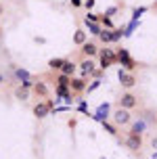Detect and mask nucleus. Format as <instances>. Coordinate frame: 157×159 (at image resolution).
Wrapping results in <instances>:
<instances>
[{
  "instance_id": "obj_29",
  "label": "nucleus",
  "mask_w": 157,
  "mask_h": 159,
  "mask_svg": "<svg viewBox=\"0 0 157 159\" xmlns=\"http://www.w3.org/2000/svg\"><path fill=\"white\" fill-rule=\"evenodd\" d=\"M0 82H2V75H0Z\"/></svg>"
},
{
  "instance_id": "obj_9",
  "label": "nucleus",
  "mask_w": 157,
  "mask_h": 159,
  "mask_svg": "<svg viewBox=\"0 0 157 159\" xmlns=\"http://www.w3.org/2000/svg\"><path fill=\"white\" fill-rule=\"evenodd\" d=\"M80 69H82V78H84V80H86V75H92V73H94L92 59H84V61L80 63Z\"/></svg>"
},
{
  "instance_id": "obj_3",
  "label": "nucleus",
  "mask_w": 157,
  "mask_h": 159,
  "mask_svg": "<svg viewBox=\"0 0 157 159\" xmlns=\"http://www.w3.org/2000/svg\"><path fill=\"white\" fill-rule=\"evenodd\" d=\"M118 78H119V84H122V88H126V90H130V88H134L136 84H138L136 75H134V73H130V71H126V69H119Z\"/></svg>"
},
{
  "instance_id": "obj_5",
  "label": "nucleus",
  "mask_w": 157,
  "mask_h": 159,
  "mask_svg": "<svg viewBox=\"0 0 157 159\" xmlns=\"http://www.w3.org/2000/svg\"><path fill=\"white\" fill-rule=\"evenodd\" d=\"M115 59H118L119 63L124 65V69H126V71L134 69V61L130 59V55H128V50H126V48H122V50H119L118 55H115Z\"/></svg>"
},
{
  "instance_id": "obj_2",
  "label": "nucleus",
  "mask_w": 157,
  "mask_h": 159,
  "mask_svg": "<svg viewBox=\"0 0 157 159\" xmlns=\"http://www.w3.org/2000/svg\"><path fill=\"white\" fill-rule=\"evenodd\" d=\"M111 117H113V124H115V126H128V124L132 121V113L118 107L115 111L111 113Z\"/></svg>"
},
{
  "instance_id": "obj_25",
  "label": "nucleus",
  "mask_w": 157,
  "mask_h": 159,
  "mask_svg": "<svg viewBox=\"0 0 157 159\" xmlns=\"http://www.w3.org/2000/svg\"><path fill=\"white\" fill-rule=\"evenodd\" d=\"M119 38H122V32H119V30H115V32H113V42H118Z\"/></svg>"
},
{
  "instance_id": "obj_21",
  "label": "nucleus",
  "mask_w": 157,
  "mask_h": 159,
  "mask_svg": "<svg viewBox=\"0 0 157 159\" xmlns=\"http://www.w3.org/2000/svg\"><path fill=\"white\" fill-rule=\"evenodd\" d=\"M103 128H105V130H107V132H109L111 136H115V134H118V130H115V126H111V124H105V121H103Z\"/></svg>"
},
{
  "instance_id": "obj_11",
  "label": "nucleus",
  "mask_w": 157,
  "mask_h": 159,
  "mask_svg": "<svg viewBox=\"0 0 157 159\" xmlns=\"http://www.w3.org/2000/svg\"><path fill=\"white\" fill-rule=\"evenodd\" d=\"M84 42H88V32H84V30H76V32H73V44L82 46Z\"/></svg>"
},
{
  "instance_id": "obj_20",
  "label": "nucleus",
  "mask_w": 157,
  "mask_h": 159,
  "mask_svg": "<svg viewBox=\"0 0 157 159\" xmlns=\"http://www.w3.org/2000/svg\"><path fill=\"white\" fill-rule=\"evenodd\" d=\"M99 25H105V27H113V23H111V17H99Z\"/></svg>"
},
{
  "instance_id": "obj_14",
  "label": "nucleus",
  "mask_w": 157,
  "mask_h": 159,
  "mask_svg": "<svg viewBox=\"0 0 157 159\" xmlns=\"http://www.w3.org/2000/svg\"><path fill=\"white\" fill-rule=\"evenodd\" d=\"M145 128H147V124H145V121H134L132 128H130V134H141V136H142Z\"/></svg>"
},
{
  "instance_id": "obj_8",
  "label": "nucleus",
  "mask_w": 157,
  "mask_h": 159,
  "mask_svg": "<svg viewBox=\"0 0 157 159\" xmlns=\"http://www.w3.org/2000/svg\"><path fill=\"white\" fill-rule=\"evenodd\" d=\"M82 55L86 57V59L99 55V46H96L94 42H84V44H82Z\"/></svg>"
},
{
  "instance_id": "obj_10",
  "label": "nucleus",
  "mask_w": 157,
  "mask_h": 159,
  "mask_svg": "<svg viewBox=\"0 0 157 159\" xmlns=\"http://www.w3.org/2000/svg\"><path fill=\"white\" fill-rule=\"evenodd\" d=\"M76 69H78V65L73 63V61H67V59L63 61V67H61V73H63V75H67V78H71V75L76 73Z\"/></svg>"
},
{
  "instance_id": "obj_23",
  "label": "nucleus",
  "mask_w": 157,
  "mask_h": 159,
  "mask_svg": "<svg viewBox=\"0 0 157 159\" xmlns=\"http://www.w3.org/2000/svg\"><path fill=\"white\" fill-rule=\"evenodd\" d=\"M31 86H34V84H31V80H23V82H21V88H25V90H30Z\"/></svg>"
},
{
  "instance_id": "obj_24",
  "label": "nucleus",
  "mask_w": 157,
  "mask_h": 159,
  "mask_svg": "<svg viewBox=\"0 0 157 159\" xmlns=\"http://www.w3.org/2000/svg\"><path fill=\"white\" fill-rule=\"evenodd\" d=\"M99 67H101V69H107V67H111V63H109V61H103V59H101V63H99Z\"/></svg>"
},
{
  "instance_id": "obj_13",
  "label": "nucleus",
  "mask_w": 157,
  "mask_h": 159,
  "mask_svg": "<svg viewBox=\"0 0 157 159\" xmlns=\"http://www.w3.org/2000/svg\"><path fill=\"white\" fill-rule=\"evenodd\" d=\"M31 88H34V92H36L38 96H42V98L48 94V88H46V84H44V82H36Z\"/></svg>"
},
{
  "instance_id": "obj_28",
  "label": "nucleus",
  "mask_w": 157,
  "mask_h": 159,
  "mask_svg": "<svg viewBox=\"0 0 157 159\" xmlns=\"http://www.w3.org/2000/svg\"><path fill=\"white\" fill-rule=\"evenodd\" d=\"M151 144H153V149H157V138H153V143H151Z\"/></svg>"
},
{
  "instance_id": "obj_19",
  "label": "nucleus",
  "mask_w": 157,
  "mask_h": 159,
  "mask_svg": "<svg viewBox=\"0 0 157 159\" xmlns=\"http://www.w3.org/2000/svg\"><path fill=\"white\" fill-rule=\"evenodd\" d=\"M86 25H88V30H90V34H101V30H103L99 23H88L86 21Z\"/></svg>"
},
{
  "instance_id": "obj_27",
  "label": "nucleus",
  "mask_w": 157,
  "mask_h": 159,
  "mask_svg": "<svg viewBox=\"0 0 157 159\" xmlns=\"http://www.w3.org/2000/svg\"><path fill=\"white\" fill-rule=\"evenodd\" d=\"M71 4H73V7H80V4H82V0H71Z\"/></svg>"
},
{
  "instance_id": "obj_30",
  "label": "nucleus",
  "mask_w": 157,
  "mask_h": 159,
  "mask_svg": "<svg viewBox=\"0 0 157 159\" xmlns=\"http://www.w3.org/2000/svg\"><path fill=\"white\" fill-rule=\"evenodd\" d=\"M155 7H157V0H155Z\"/></svg>"
},
{
  "instance_id": "obj_6",
  "label": "nucleus",
  "mask_w": 157,
  "mask_h": 159,
  "mask_svg": "<svg viewBox=\"0 0 157 159\" xmlns=\"http://www.w3.org/2000/svg\"><path fill=\"white\" fill-rule=\"evenodd\" d=\"M48 113H50V107L46 105V101H40V103L34 105V115H36L38 119H44Z\"/></svg>"
},
{
  "instance_id": "obj_4",
  "label": "nucleus",
  "mask_w": 157,
  "mask_h": 159,
  "mask_svg": "<svg viewBox=\"0 0 157 159\" xmlns=\"http://www.w3.org/2000/svg\"><path fill=\"white\" fill-rule=\"evenodd\" d=\"M126 147H128L130 151L142 149V136L141 134H130V132H128V136H126Z\"/></svg>"
},
{
  "instance_id": "obj_7",
  "label": "nucleus",
  "mask_w": 157,
  "mask_h": 159,
  "mask_svg": "<svg viewBox=\"0 0 157 159\" xmlns=\"http://www.w3.org/2000/svg\"><path fill=\"white\" fill-rule=\"evenodd\" d=\"M84 90H86V80L84 78H71L69 92H84Z\"/></svg>"
},
{
  "instance_id": "obj_15",
  "label": "nucleus",
  "mask_w": 157,
  "mask_h": 159,
  "mask_svg": "<svg viewBox=\"0 0 157 159\" xmlns=\"http://www.w3.org/2000/svg\"><path fill=\"white\" fill-rule=\"evenodd\" d=\"M15 98L17 101H27V98H30V90H25V88H17L15 90Z\"/></svg>"
},
{
  "instance_id": "obj_17",
  "label": "nucleus",
  "mask_w": 157,
  "mask_h": 159,
  "mask_svg": "<svg viewBox=\"0 0 157 159\" xmlns=\"http://www.w3.org/2000/svg\"><path fill=\"white\" fill-rule=\"evenodd\" d=\"M63 61H65V59H50V61H48V67H50V69H57V71H61Z\"/></svg>"
},
{
  "instance_id": "obj_22",
  "label": "nucleus",
  "mask_w": 157,
  "mask_h": 159,
  "mask_svg": "<svg viewBox=\"0 0 157 159\" xmlns=\"http://www.w3.org/2000/svg\"><path fill=\"white\" fill-rule=\"evenodd\" d=\"M17 78H23V80H30V75H27V71H23V69H17Z\"/></svg>"
},
{
  "instance_id": "obj_16",
  "label": "nucleus",
  "mask_w": 157,
  "mask_h": 159,
  "mask_svg": "<svg viewBox=\"0 0 157 159\" xmlns=\"http://www.w3.org/2000/svg\"><path fill=\"white\" fill-rule=\"evenodd\" d=\"M101 40L105 42V44H109V42H113V32H109V30H101Z\"/></svg>"
},
{
  "instance_id": "obj_18",
  "label": "nucleus",
  "mask_w": 157,
  "mask_h": 159,
  "mask_svg": "<svg viewBox=\"0 0 157 159\" xmlns=\"http://www.w3.org/2000/svg\"><path fill=\"white\" fill-rule=\"evenodd\" d=\"M57 82H59L57 86H61V88H69V82H71V78H67V75H63V73H61Z\"/></svg>"
},
{
  "instance_id": "obj_26",
  "label": "nucleus",
  "mask_w": 157,
  "mask_h": 159,
  "mask_svg": "<svg viewBox=\"0 0 157 159\" xmlns=\"http://www.w3.org/2000/svg\"><path fill=\"white\" fill-rule=\"evenodd\" d=\"M92 4H94V0H86V2H84V7H86V8H92Z\"/></svg>"
},
{
  "instance_id": "obj_1",
  "label": "nucleus",
  "mask_w": 157,
  "mask_h": 159,
  "mask_svg": "<svg viewBox=\"0 0 157 159\" xmlns=\"http://www.w3.org/2000/svg\"><path fill=\"white\" fill-rule=\"evenodd\" d=\"M118 107L119 109H126V111H132L134 107H138V96L132 94V92H124L122 98L118 101Z\"/></svg>"
},
{
  "instance_id": "obj_12",
  "label": "nucleus",
  "mask_w": 157,
  "mask_h": 159,
  "mask_svg": "<svg viewBox=\"0 0 157 159\" xmlns=\"http://www.w3.org/2000/svg\"><path fill=\"white\" fill-rule=\"evenodd\" d=\"M101 52V59L103 61H109V63H115L118 59H115V52L111 50V48H103V50H99Z\"/></svg>"
}]
</instances>
